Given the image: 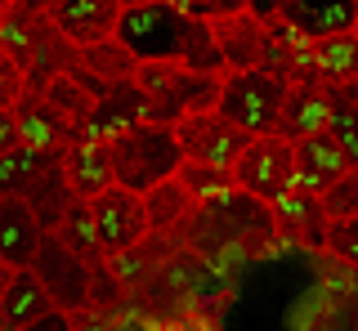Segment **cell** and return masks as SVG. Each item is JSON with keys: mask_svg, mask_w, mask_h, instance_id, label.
<instances>
[{"mask_svg": "<svg viewBox=\"0 0 358 331\" xmlns=\"http://www.w3.org/2000/svg\"><path fill=\"white\" fill-rule=\"evenodd\" d=\"M59 161H63V157H59ZM22 202L31 206V215H36V224L45 228V233H54V228L63 224L67 206L76 202L72 189H67V179H63V166H50V170H45L41 179L27 189V197H22Z\"/></svg>", "mask_w": 358, "mask_h": 331, "instance_id": "cell-23", "label": "cell"}, {"mask_svg": "<svg viewBox=\"0 0 358 331\" xmlns=\"http://www.w3.org/2000/svg\"><path fill=\"white\" fill-rule=\"evenodd\" d=\"M18 117V139L27 148H41V152H63L67 143L81 139V130L72 126L67 117H59L41 94H22V103L14 108Z\"/></svg>", "mask_w": 358, "mask_h": 331, "instance_id": "cell-17", "label": "cell"}, {"mask_svg": "<svg viewBox=\"0 0 358 331\" xmlns=\"http://www.w3.org/2000/svg\"><path fill=\"white\" fill-rule=\"evenodd\" d=\"M206 27H210V41H215V50H220V59H224L229 72L260 68L268 27L255 14H246V9H238V14H220V18H206Z\"/></svg>", "mask_w": 358, "mask_h": 331, "instance_id": "cell-11", "label": "cell"}, {"mask_svg": "<svg viewBox=\"0 0 358 331\" xmlns=\"http://www.w3.org/2000/svg\"><path fill=\"white\" fill-rule=\"evenodd\" d=\"M31 5H36V9H50V5H59V0H31Z\"/></svg>", "mask_w": 358, "mask_h": 331, "instance_id": "cell-37", "label": "cell"}, {"mask_svg": "<svg viewBox=\"0 0 358 331\" xmlns=\"http://www.w3.org/2000/svg\"><path fill=\"white\" fill-rule=\"evenodd\" d=\"M108 157H112V175H117L121 189L130 193H148L152 184L171 179L179 170V143L171 126H157V121H143V126L121 130L117 139H108Z\"/></svg>", "mask_w": 358, "mask_h": 331, "instance_id": "cell-2", "label": "cell"}, {"mask_svg": "<svg viewBox=\"0 0 358 331\" xmlns=\"http://www.w3.org/2000/svg\"><path fill=\"white\" fill-rule=\"evenodd\" d=\"M282 98H287V81L264 68H246V72H224L220 81V98H215V112L238 126L246 139H260L278 130V112H282Z\"/></svg>", "mask_w": 358, "mask_h": 331, "instance_id": "cell-4", "label": "cell"}, {"mask_svg": "<svg viewBox=\"0 0 358 331\" xmlns=\"http://www.w3.org/2000/svg\"><path fill=\"white\" fill-rule=\"evenodd\" d=\"M143 121H152V103L143 98V90L134 81H117L108 85V94L94 103V112H90V121L81 126V139H117L121 130L130 126H143Z\"/></svg>", "mask_w": 358, "mask_h": 331, "instance_id": "cell-12", "label": "cell"}, {"mask_svg": "<svg viewBox=\"0 0 358 331\" xmlns=\"http://www.w3.org/2000/svg\"><path fill=\"white\" fill-rule=\"evenodd\" d=\"M45 228L36 224L31 206L22 197H0V260L9 269H31Z\"/></svg>", "mask_w": 358, "mask_h": 331, "instance_id": "cell-18", "label": "cell"}, {"mask_svg": "<svg viewBox=\"0 0 358 331\" xmlns=\"http://www.w3.org/2000/svg\"><path fill=\"white\" fill-rule=\"evenodd\" d=\"M309 63H313V76L322 85H331V90L358 81V36L354 31H341V36L309 41Z\"/></svg>", "mask_w": 358, "mask_h": 331, "instance_id": "cell-20", "label": "cell"}, {"mask_svg": "<svg viewBox=\"0 0 358 331\" xmlns=\"http://www.w3.org/2000/svg\"><path fill=\"white\" fill-rule=\"evenodd\" d=\"M31 273L41 278L45 295L59 314H90V264L59 242V233H45L31 260Z\"/></svg>", "mask_w": 358, "mask_h": 331, "instance_id": "cell-5", "label": "cell"}, {"mask_svg": "<svg viewBox=\"0 0 358 331\" xmlns=\"http://www.w3.org/2000/svg\"><path fill=\"white\" fill-rule=\"evenodd\" d=\"M291 161H296V184H300V189H309V193H327L345 170H354V166L345 161L341 143H336L327 130H318V135L291 143Z\"/></svg>", "mask_w": 358, "mask_h": 331, "instance_id": "cell-16", "label": "cell"}, {"mask_svg": "<svg viewBox=\"0 0 358 331\" xmlns=\"http://www.w3.org/2000/svg\"><path fill=\"white\" fill-rule=\"evenodd\" d=\"M90 215H94V237H99V251L103 260L130 251L134 242L148 237V215H143V197L112 184L108 193H99L90 202Z\"/></svg>", "mask_w": 358, "mask_h": 331, "instance_id": "cell-8", "label": "cell"}, {"mask_svg": "<svg viewBox=\"0 0 358 331\" xmlns=\"http://www.w3.org/2000/svg\"><path fill=\"white\" fill-rule=\"evenodd\" d=\"M54 233H59L63 247L72 251V256H81L90 269H94V264H103V251H99V237H94V215H90V202L76 197V202L67 206L63 224L54 228Z\"/></svg>", "mask_w": 358, "mask_h": 331, "instance_id": "cell-25", "label": "cell"}, {"mask_svg": "<svg viewBox=\"0 0 358 331\" xmlns=\"http://www.w3.org/2000/svg\"><path fill=\"white\" fill-rule=\"evenodd\" d=\"M59 157L63 152H41V148L18 143L14 152L0 157V197H27V189L50 170V166H59Z\"/></svg>", "mask_w": 358, "mask_h": 331, "instance_id": "cell-22", "label": "cell"}, {"mask_svg": "<svg viewBox=\"0 0 358 331\" xmlns=\"http://www.w3.org/2000/svg\"><path fill=\"white\" fill-rule=\"evenodd\" d=\"M336 90H341V94H345V98H350V103L358 108V81H350V85H336Z\"/></svg>", "mask_w": 358, "mask_h": 331, "instance_id": "cell-34", "label": "cell"}, {"mask_svg": "<svg viewBox=\"0 0 358 331\" xmlns=\"http://www.w3.org/2000/svg\"><path fill=\"white\" fill-rule=\"evenodd\" d=\"M327 135L341 143L345 161L358 170V108L341 90H331V112H327Z\"/></svg>", "mask_w": 358, "mask_h": 331, "instance_id": "cell-27", "label": "cell"}, {"mask_svg": "<svg viewBox=\"0 0 358 331\" xmlns=\"http://www.w3.org/2000/svg\"><path fill=\"white\" fill-rule=\"evenodd\" d=\"M72 68H76V45L50 23L45 9H36V18H31V50H27V63H22L27 94H41L54 76H63V72H72Z\"/></svg>", "mask_w": 358, "mask_h": 331, "instance_id": "cell-9", "label": "cell"}, {"mask_svg": "<svg viewBox=\"0 0 358 331\" xmlns=\"http://www.w3.org/2000/svg\"><path fill=\"white\" fill-rule=\"evenodd\" d=\"M175 143L184 161H201V166H220V170H233V161L242 157V148L251 139L242 135L238 126H229L215 108L210 112H188L175 121Z\"/></svg>", "mask_w": 358, "mask_h": 331, "instance_id": "cell-7", "label": "cell"}, {"mask_svg": "<svg viewBox=\"0 0 358 331\" xmlns=\"http://www.w3.org/2000/svg\"><path fill=\"white\" fill-rule=\"evenodd\" d=\"M50 295H45V286L41 278L31 269H14L9 273V286L0 291V327L5 331H22V327H31L36 318L50 314Z\"/></svg>", "mask_w": 358, "mask_h": 331, "instance_id": "cell-19", "label": "cell"}, {"mask_svg": "<svg viewBox=\"0 0 358 331\" xmlns=\"http://www.w3.org/2000/svg\"><path fill=\"white\" fill-rule=\"evenodd\" d=\"M233 189L260 197V202H273L282 197L291 184H296V161H291V143L278 135H260L242 148V157L233 161Z\"/></svg>", "mask_w": 358, "mask_h": 331, "instance_id": "cell-6", "label": "cell"}, {"mask_svg": "<svg viewBox=\"0 0 358 331\" xmlns=\"http://www.w3.org/2000/svg\"><path fill=\"white\" fill-rule=\"evenodd\" d=\"M45 14H50V23L59 27L76 50L112 41L117 36V23H121L117 0H59V5H50Z\"/></svg>", "mask_w": 358, "mask_h": 331, "instance_id": "cell-10", "label": "cell"}, {"mask_svg": "<svg viewBox=\"0 0 358 331\" xmlns=\"http://www.w3.org/2000/svg\"><path fill=\"white\" fill-rule=\"evenodd\" d=\"M22 94H27V76H22V68L0 50V108L14 112V108L22 103Z\"/></svg>", "mask_w": 358, "mask_h": 331, "instance_id": "cell-31", "label": "cell"}, {"mask_svg": "<svg viewBox=\"0 0 358 331\" xmlns=\"http://www.w3.org/2000/svg\"><path fill=\"white\" fill-rule=\"evenodd\" d=\"M220 81L224 76H206L193 72L184 63H139L134 68V85L143 90V98L152 103V121L157 126H175L188 112H210L220 98Z\"/></svg>", "mask_w": 358, "mask_h": 331, "instance_id": "cell-3", "label": "cell"}, {"mask_svg": "<svg viewBox=\"0 0 358 331\" xmlns=\"http://www.w3.org/2000/svg\"><path fill=\"white\" fill-rule=\"evenodd\" d=\"M193 206H197V197L184 189V184L175 179H162V184H152L148 193H143V215H148V233H175L179 224H184L188 215H193Z\"/></svg>", "mask_w": 358, "mask_h": 331, "instance_id": "cell-21", "label": "cell"}, {"mask_svg": "<svg viewBox=\"0 0 358 331\" xmlns=\"http://www.w3.org/2000/svg\"><path fill=\"white\" fill-rule=\"evenodd\" d=\"M41 98H45V103H50L59 117H67V121H72L76 130H81L85 121H90V112H94V94H90V90H85L81 81H76L72 72L54 76V81L41 90Z\"/></svg>", "mask_w": 358, "mask_h": 331, "instance_id": "cell-26", "label": "cell"}, {"mask_svg": "<svg viewBox=\"0 0 358 331\" xmlns=\"http://www.w3.org/2000/svg\"><path fill=\"white\" fill-rule=\"evenodd\" d=\"M22 331H76V323H72V314H59V309H50L45 318H36V323L22 327Z\"/></svg>", "mask_w": 358, "mask_h": 331, "instance_id": "cell-33", "label": "cell"}, {"mask_svg": "<svg viewBox=\"0 0 358 331\" xmlns=\"http://www.w3.org/2000/svg\"><path fill=\"white\" fill-rule=\"evenodd\" d=\"M18 117L9 112V108H0V157H5V152H14L18 148Z\"/></svg>", "mask_w": 358, "mask_h": 331, "instance_id": "cell-32", "label": "cell"}, {"mask_svg": "<svg viewBox=\"0 0 358 331\" xmlns=\"http://www.w3.org/2000/svg\"><path fill=\"white\" fill-rule=\"evenodd\" d=\"M318 202H322V215H327V219L358 215V170H345L327 193H318Z\"/></svg>", "mask_w": 358, "mask_h": 331, "instance_id": "cell-30", "label": "cell"}, {"mask_svg": "<svg viewBox=\"0 0 358 331\" xmlns=\"http://www.w3.org/2000/svg\"><path fill=\"white\" fill-rule=\"evenodd\" d=\"M179 247L193 251L201 260H220L224 251L242 247V251H260L278 237V224H273V211L260 197L242 193V189H229L224 197H210V202H197L193 215L175 228Z\"/></svg>", "mask_w": 358, "mask_h": 331, "instance_id": "cell-1", "label": "cell"}, {"mask_svg": "<svg viewBox=\"0 0 358 331\" xmlns=\"http://www.w3.org/2000/svg\"><path fill=\"white\" fill-rule=\"evenodd\" d=\"M322 251H327L331 260H341V264H350V269H358V215H350V219H327Z\"/></svg>", "mask_w": 358, "mask_h": 331, "instance_id": "cell-29", "label": "cell"}, {"mask_svg": "<svg viewBox=\"0 0 358 331\" xmlns=\"http://www.w3.org/2000/svg\"><path fill=\"white\" fill-rule=\"evenodd\" d=\"M327 112H331V85H322L318 76L313 81H296L287 85V98H282V112H278V139L296 143V139H309L318 130H327Z\"/></svg>", "mask_w": 358, "mask_h": 331, "instance_id": "cell-14", "label": "cell"}, {"mask_svg": "<svg viewBox=\"0 0 358 331\" xmlns=\"http://www.w3.org/2000/svg\"><path fill=\"white\" fill-rule=\"evenodd\" d=\"M121 9H134V5H152V0H117Z\"/></svg>", "mask_w": 358, "mask_h": 331, "instance_id": "cell-36", "label": "cell"}, {"mask_svg": "<svg viewBox=\"0 0 358 331\" xmlns=\"http://www.w3.org/2000/svg\"><path fill=\"white\" fill-rule=\"evenodd\" d=\"M175 179L184 184L188 193L197 197V202H210V197H224L233 189V175L220 170V166H201V161H179Z\"/></svg>", "mask_w": 358, "mask_h": 331, "instance_id": "cell-28", "label": "cell"}, {"mask_svg": "<svg viewBox=\"0 0 358 331\" xmlns=\"http://www.w3.org/2000/svg\"><path fill=\"white\" fill-rule=\"evenodd\" d=\"M76 63L90 72V76H99L103 85H117V81H134V68H139V59L121 45L117 36L112 41H99V45H85V50H76Z\"/></svg>", "mask_w": 358, "mask_h": 331, "instance_id": "cell-24", "label": "cell"}, {"mask_svg": "<svg viewBox=\"0 0 358 331\" xmlns=\"http://www.w3.org/2000/svg\"><path fill=\"white\" fill-rule=\"evenodd\" d=\"M5 9H9V0H0V23H5Z\"/></svg>", "mask_w": 358, "mask_h": 331, "instance_id": "cell-38", "label": "cell"}, {"mask_svg": "<svg viewBox=\"0 0 358 331\" xmlns=\"http://www.w3.org/2000/svg\"><path fill=\"white\" fill-rule=\"evenodd\" d=\"M268 211H273L278 237L296 242V247H309V251H322V237H327V215H322L318 193L291 184L282 197H273V202H268Z\"/></svg>", "mask_w": 358, "mask_h": 331, "instance_id": "cell-13", "label": "cell"}, {"mask_svg": "<svg viewBox=\"0 0 358 331\" xmlns=\"http://www.w3.org/2000/svg\"><path fill=\"white\" fill-rule=\"evenodd\" d=\"M9 273H14V269H9V264L0 260V291H5V286H9Z\"/></svg>", "mask_w": 358, "mask_h": 331, "instance_id": "cell-35", "label": "cell"}, {"mask_svg": "<svg viewBox=\"0 0 358 331\" xmlns=\"http://www.w3.org/2000/svg\"><path fill=\"white\" fill-rule=\"evenodd\" d=\"M63 179L72 197H81V202H94L99 193H108L112 184H117V175H112V157H108V143L99 139H76L63 148Z\"/></svg>", "mask_w": 358, "mask_h": 331, "instance_id": "cell-15", "label": "cell"}, {"mask_svg": "<svg viewBox=\"0 0 358 331\" xmlns=\"http://www.w3.org/2000/svg\"><path fill=\"white\" fill-rule=\"evenodd\" d=\"M354 36H358V23H354Z\"/></svg>", "mask_w": 358, "mask_h": 331, "instance_id": "cell-39", "label": "cell"}]
</instances>
